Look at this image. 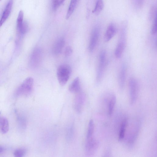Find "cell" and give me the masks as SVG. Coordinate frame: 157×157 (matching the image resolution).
<instances>
[{
  "instance_id": "7402d4cb",
  "label": "cell",
  "mask_w": 157,
  "mask_h": 157,
  "mask_svg": "<svg viewBox=\"0 0 157 157\" xmlns=\"http://www.w3.org/2000/svg\"><path fill=\"white\" fill-rule=\"evenodd\" d=\"M94 130V123L93 120H90L89 123L88 128L87 132L86 139L93 136Z\"/></svg>"
},
{
  "instance_id": "8992f818",
  "label": "cell",
  "mask_w": 157,
  "mask_h": 157,
  "mask_svg": "<svg viewBox=\"0 0 157 157\" xmlns=\"http://www.w3.org/2000/svg\"><path fill=\"white\" fill-rule=\"evenodd\" d=\"M43 56L42 51L41 48H35L32 52L29 60V65L32 68L37 67L40 64Z\"/></svg>"
},
{
  "instance_id": "9c48e42d",
  "label": "cell",
  "mask_w": 157,
  "mask_h": 157,
  "mask_svg": "<svg viewBox=\"0 0 157 157\" xmlns=\"http://www.w3.org/2000/svg\"><path fill=\"white\" fill-rule=\"evenodd\" d=\"M100 35V28L96 26L92 30L88 45V49L92 52L95 49L98 40Z\"/></svg>"
},
{
  "instance_id": "5b68a950",
  "label": "cell",
  "mask_w": 157,
  "mask_h": 157,
  "mask_svg": "<svg viewBox=\"0 0 157 157\" xmlns=\"http://www.w3.org/2000/svg\"><path fill=\"white\" fill-rule=\"evenodd\" d=\"M126 27L123 25L121 29L120 40L116 48L114 55L116 58H120L124 50L125 45Z\"/></svg>"
},
{
  "instance_id": "484cf974",
  "label": "cell",
  "mask_w": 157,
  "mask_h": 157,
  "mask_svg": "<svg viewBox=\"0 0 157 157\" xmlns=\"http://www.w3.org/2000/svg\"><path fill=\"white\" fill-rule=\"evenodd\" d=\"M152 34H155L157 32V18L156 16L153 18V22L151 29Z\"/></svg>"
},
{
  "instance_id": "8fae6325",
  "label": "cell",
  "mask_w": 157,
  "mask_h": 157,
  "mask_svg": "<svg viewBox=\"0 0 157 157\" xmlns=\"http://www.w3.org/2000/svg\"><path fill=\"white\" fill-rule=\"evenodd\" d=\"M140 128L139 123L137 122L129 135L128 140H127V145L129 147H132L135 143Z\"/></svg>"
},
{
  "instance_id": "ffe728a7",
  "label": "cell",
  "mask_w": 157,
  "mask_h": 157,
  "mask_svg": "<svg viewBox=\"0 0 157 157\" xmlns=\"http://www.w3.org/2000/svg\"><path fill=\"white\" fill-rule=\"evenodd\" d=\"M104 4L103 0H97L93 12L95 15L99 14L102 10Z\"/></svg>"
},
{
  "instance_id": "9a60e30c",
  "label": "cell",
  "mask_w": 157,
  "mask_h": 157,
  "mask_svg": "<svg viewBox=\"0 0 157 157\" xmlns=\"http://www.w3.org/2000/svg\"><path fill=\"white\" fill-rule=\"evenodd\" d=\"M80 85L79 78L78 77H76L70 85L69 90L72 93H77L80 91Z\"/></svg>"
},
{
  "instance_id": "7a4b0ae2",
  "label": "cell",
  "mask_w": 157,
  "mask_h": 157,
  "mask_svg": "<svg viewBox=\"0 0 157 157\" xmlns=\"http://www.w3.org/2000/svg\"><path fill=\"white\" fill-rule=\"evenodd\" d=\"M33 79L31 77L25 79L17 88L16 94L18 96H27L32 92L33 85Z\"/></svg>"
},
{
  "instance_id": "e0dca14e",
  "label": "cell",
  "mask_w": 157,
  "mask_h": 157,
  "mask_svg": "<svg viewBox=\"0 0 157 157\" xmlns=\"http://www.w3.org/2000/svg\"><path fill=\"white\" fill-rule=\"evenodd\" d=\"M116 97L114 94H112L110 97L108 103V112L110 116L112 114L116 102Z\"/></svg>"
},
{
  "instance_id": "3957f363",
  "label": "cell",
  "mask_w": 157,
  "mask_h": 157,
  "mask_svg": "<svg viewBox=\"0 0 157 157\" xmlns=\"http://www.w3.org/2000/svg\"><path fill=\"white\" fill-rule=\"evenodd\" d=\"M106 63V53L105 50L100 52L96 75V81L99 83L101 81L104 72Z\"/></svg>"
},
{
  "instance_id": "7c38bea8",
  "label": "cell",
  "mask_w": 157,
  "mask_h": 157,
  "mask_svg": "<svg viewBox=\"0 0 157 157\" xmlns=\"http://www.w3.org/2000/svg\"><path fill=\"white\" fill-rule=\"evenodd\" d=\"M117 32V29L113 23L110 24L108 26L104 36V40L107 42L111 40Z\"/></svg>"
},
{
  "instance_id": "52a82bcc",
  "label": "cell",
  "mask_w": 157,
  "mask_h": 157,
  "mask_svg": "<svg viewBox=\"0 0 157 157\" xmlns=\"http://www.w3.org/2000/svg\"><path fill=\"white\" fill-rule=\"evenodd\" d=\"M98 146V141L93 136L86 139L85 147L86 155L91 156L94 155L97 151Z\"/></svg>"
},
{
  "instance_id": "cb8c5ba5",
  "label": "cell",
  "mask_w": 157,
  "mask_h": 157,
  "mask_svg": "<svg viewBox=\"0 0 157 157\" xmlns=\"http://www.w3.org/2000/svg\"><path fill=\"white\" fill-rule=\"evenodd\" d=\"M24 13L22 10H20L18 14L17 20V27L21 25L23 22Z\"/></svg>"
},
{
  "instance_id": "ba28073f",
  "label": "cell",
  "mask_w": 157,
  "mask_h": 157,
  "mask_svg": "<svg viewBox=\"0 0 157 157\" xmlns=\"http://www.w3.org/2000/svg\"><path fill=\"white\" fill-rule=\"evenodd\" d=\"M75 96L73 101V107L75 112L80 113H81L86 101L85 94L80 91Z\"/></svg>"
},
{
  "instance_id": "d4e9b609",
  "label": "cell",
  "mask_w": 157,
  "mask_h": 157,
  "mask_svg": "<svg viewBox=\"0 0 157 157\" xmlns=\"http://www.w3.org/2000/svg\"><path fill=\"white\" fill-rule=\"evenodd\" d=\"M65 0H53L52 8L55 10L59 8L64 2Z\"/></svg>"
},
{
  "instance_id": "44dd1931",
  "label": "cell",
  "mask_w": 157,
  "mask_h": 157,
  "mask_svg": "<svg viewBox=\"0 0 157 157\" xmlns=\"http://www.w3.org/2000/svg\"><path fill=\"white\" fill-rule=\"evenodd\" d=\"M17 28L18 34L23 35L27 32L28 29V26L27 22L24 21L22 24L19 26L17 27Z\"/></svg>"
},
{
  "instance_id": "4fadbf2b",
  "label": "cell",
  "mask_w": 157,
  "mask_h": 157,
  "mask_svg": "<svg viewBox=\"0 0 157 157\" xmlns=\"http://www.w3.org/2000/svg\"><path fill=\"white\" fill-rule=\"evenodd\" d=\"M13 0H9L3 12L0 20V26L6 21L9 17L12 10Z\"/></svg>"
},
{
  "instance_id": "f1b7e54d",
  "label": "cell",
  "mask_w": 157,
  "mask_h": 157,
  "mask_svg": "<svg viewBox=\"0 0 157 157\" xmlns=\"http://www.w3.org/2000/svg\"><path fill=\"white\" fill-rule=\"evenodd\" d=\"M144 0H135L136 6L137 8H141L144 2Z\"/></svg>"
},
{
  "instance_id": "83f0119b",
  "label": "cell",
  "mask_w": 157,
  "mask_h": 157,
  "mask_svg": "<svg viewBox=\"0 0 157 157\" xmlns=\"http://www.w3.org/2000/svg\"><path fill=\"white\" fill-rule=\"evenodd\" d=\"M73 52V49L70 46L66 47L64 52V55L66 57H68L71 56Z\"/></svg>"
},
{
  "instance_id": "ac0fdd59",
  "label": "cell",
  "mask_w": 157,
  "mask_h": 157,
  "mask_svg": "<svg viewBox=\"0 0 157 157\" xmlns=\"http://www.w3.org/2000/svg\"><path fill=\"white\" fill-rule=\"evenodd\" d=\"M9 130V123L5 117H0V130L2 133H5Z\"/></svg>"
},
{
  "instance_id": "f546056e",
  "label": "cell",
  "mask_w": 157,
  "mask_h": 157,
  "mask_svg": "<svg viewBox=\"0 0 157 157\" xmlns=\"http://www.w3.org/2000/svg\"><path fill=\"white\" fill-rule=\"evenodd\" d=\"M111 153L112 151L110 148L109 147H108L106 148L104 152L103 156H110L111 155Z\"/></svg>"
},
{
  "instance_id": "4dcf8cb0",
  "label": "cell",
  "mask_w": 157,
  "mask_h": 157,
  "mask_svg": "<svg viewBox=\"0 0 157 157\" xmlns=\"http://www.w3.org/2000/svg\"><path fill=\"white\" fill-rule=\"evenodd\" d=\"M4 151V148L0 146V154L2 153V152H3Z\"/></svg>"
},
{
  "instance_id": "2e32d148",
  "label": "cell",
  "mask_w": 157,
  "mask_h": 157,
  "mask_svg": "<svg viewBox=\"0 0 157 157\" xmlns=\"http://www.w3.org/2000/svg\"><path fill=\"white\" fill-rule=\"evenodd\" d=\"M79 0H71L66 16V18L68 19L74 11L78 5Z\"/></svg>"
},
{
  "instance_id": "6da1fadb",
  "label": "cell",
  "mask_w": 157,
  "mask_h": 157,
  "mask_svg": "<svg viewBox=\"0 0 157 157\" xmlns=\"http://www.w3.org/2000/svg\"><path fill=\"white\" fill-rule=\"evenodd\" d=\"M71 73V69L68 65L63 64L58 67L57 71V76L60 85L63 86L67 83Z\"/></svg>"
},
{
  "instance_id": "277c9868",
  "label": "cell",
  "mask_w": 157,
  "mask_h": 157,
  "mask_svg": "<svg viewBox=\"0 0 157 157\" xmlns=\"http://www.w3.org/2000/svg\"><path fill=\"white\" fill-rule=\"evenodd\" d=\"M130 102L132 105L135 103L137 97L138 85L136 80L134 78H131L128 83Z\"/></svg>"
},
{
  "instance_id": "603a6c76",
  "label": "cell",
  "mask_w": 157,
  "mask_h": 157,
  "mask_svg": "<svg viewBox=\"0 0 157 157\" xmlns=\"http://www.w3.org/2000/svg\"><path fill=\"white\" fill-rule=\"evenodd\" d=\"M26 150L23 148L17 149L14 152V155L15 157H21L25 154Z\"/></svg>"
},
{
  "instance_id": "d6986e66",
  "label": "cell",
  "mask_w": 157,
  "mask_h": 157,
  "mask_svg": "<svg viewBox=\"0 0 157 157\" xmlns=\"http://www.w3.org/2000/svg\"><path fill=\"white\" fill-rule=\"evenodd\" d=\"M127 123V119L126 118H124L121 123L119 132L118 140L119 141L122 140L124 137Z\"/></svg>"
},
{
  "instance_id": "30bf717a",
  "label": "cell",
  "mask_w": 157,
  "mask_h": 157,
  "mask_svg": "<svg viewBox=\"0 0 157 157\" xmlns=\"http://www.w3.org/2000/svg\"><path fill=\"white\" fill-rule=\"evenodd\" d=\"M127 73L126 65L123 63L121 67L118 77V85L120 90H123L125 82Z\"/></svg>"
},
{
  "instance_id": "4316f807",
  "label": "cell",
  "mask_w": 157,
  "mask_h": 157,
  "mask_svg": "<svg viewBox=\"0 0 157 157\" xmlns=\"http://www.w3.org/2000/svg\"><path fill=\"white\" fill-rule=\"evenodd\" d=\"M73 127L72 126H71L69 127L67 132V140H70L72 138L73 135Z\"/></svg>"
},
{
  "instance_id": "5bb4252c",
  "label": "cell",
  "mask_w": 157,
  "mask_h": 157,
  "mask_svg": "<svg viewBox=\"0 0 157 157\" xmlns=\"http://www.w3.org/2000/svg\"><path fill=\"white\" fill-rule=\"evenodd\" d=\"M65 43V40L63 38H60L56 40L53 46L52 53L56 55L60 53L64 47Z\"/></svg>"
}]
</instances>
